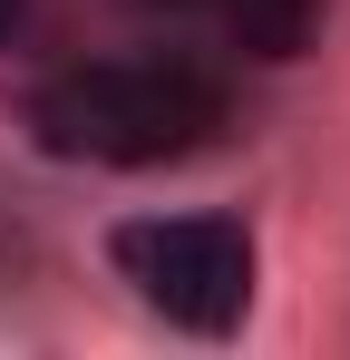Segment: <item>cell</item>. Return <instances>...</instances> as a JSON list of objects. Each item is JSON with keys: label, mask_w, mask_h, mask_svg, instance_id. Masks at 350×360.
Segmentation results:
<instances>
[{"label": "cell", "mask_w": 350, "mask_h": 360, "mask_svg": "<svg viewBox=\"0 0 350 360\" xmlns=\"http://www.w3.org/2000/svg\"><path fill=\"white\" fill-rule=\"evenodd\" d=\"M233 117V88L185 49H108V59H58L20 88V127L58 166H108V176H146V166H185L205 156Z\"/></svg>", "instance_id": "cell-1"}, {"label": "cell", "mask_w": 350, "mask_h": 360, "mask_svg": "<svg viewBox=\"0 0 350 360\" xmlns=\"http://www.w3.org/2000/svg\"><path fill=\"white\" fill-rule=\"evenodd\" d=\"M108 263L117 283L146 302L166 331L185 341H233L253 321V283H263V243L243 214L195 205V214H127L108 224Z\"/></svg>", "instance_id": "cell-2"}, {"label": "cell", "mask_w": 350, "mask_h": 360, "mask_svg": "<svg viewBox=\"0 0 350 360\" xmlns=\"http://www.w3.org/2000/svg\"><path fill=\"white\" fill-rule=\"evenodd\" d=\"M214 20H224L253 59H302V39H311L321 0H214Z\"/></svg>", "instance_id": "cell-3"}, {"label": "cell", "mask_w": 350, "mask_h": 360, "mask_svg": "<svg viewBox=\"0 0 350 360\" xmlns=\"http://www.w3.org/2000/svg\"><path fill=\"white\" fill-rule=\"evenodd\" d=\"M30 10H39V0H0V49H10V39L30 30Z\"/></svg>", "instance_id": "cell-4"}]
</instances>
